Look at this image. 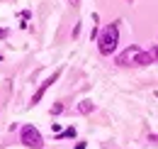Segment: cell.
Here are the masks:
<instances>
[{"instance_id": "6da1fadb", "label": "cell", "mask_w": 158, "mask_h": 149, "mask_svg": "<svg viewBox=\"0 0 158 149\" xmlns=\"http://www.w3.org/2000/svg\"><path fill=\"white\" fill-rule=\"evenodd\" d=\"M158 61V44L151 49H141V47H127L124 52H119L114 64L117 66H148Z\"/></svg>"}, {"instance_id": "7a4b0ae2", "label": "cell", "mask_w": 158, "mask_h": 149, "mask_svg": "<svg viewBox=\"0 0 158 149\" xmlns=\"http://www.w3.org/2000/svg\"><path fill=\"white\" fill-rule=\"evenodd\" d=\"M117 44H119V22H110V25L100 32L98 49H100V54H102V56H110V54H114Z\"/></svg>"}, {"instance_id": "3957f363", "label": "cell", "mask_w": 158, "mask_h": 149, "mask_svg": "<svg viewBox=\"0 0 158 149\" xmlns=\"http://www.w3.org/2000/svg\"><path fill=\"white\" fill-rule=\"evenodd\" d=\"M20 142L29 149H44V137L34 125H24L20 130Z\"/></svg>"}, {"instance_id": "277c9868", "label": "cell", "mask_w": 158, "mask_h": 149, "mask_svg": "<svg viewBox=\"0 0 158 149\" xmlns=\"http://www.w3.org/2000/svg\"><path fill=\"white\" fill-rule=\"evenodd\" d=\"M59 76H61V69H59V71H54V74H51V76H49V78H46V81H44V83L39 86V88H37V93L32 95L29 105H37V103H39L41 98H44V93H46V91H49V88H51V86H54V83L59 81Z\"/></svg>"}, {"instance_id": "5b68a950", "label": "cell", "mask_w": 158, "mask_h": 149, "mask_svg": "<svg viewBox=\"0 0 158 149\" xmlns=\"http://www.w3.org/2000/svg\"><path fill=\"white\" fill-rule=\"evenodd\" d=\"M93 108H95V105H93L90 100H80V105H78V110L83 112V115H88V112H93Z\"/></svg>"}, {"instance_id": "8992f818", "label": "cell", "mask_w": 158, "mask_h": 149, "mask_svg": "<svg viewBox=\"0 0 158 149\" xmlns=\"http://www.w3.org/2000/svg\"><path fill=\"white\" fill-rule=\"evenodd\" d=\"M61 137H76V127H68V130L59 132V139H61Z\"/></svg>"}, {"instance_id": "52a82bcc", "label": "cell", "mask_w": 158, "mask_h": 149, "mask_svg": "<svg viewBox=\"0 0 158 149\" xmlns=\"http://www.w3.org/2000/svg\"><path fill=\"white\" fill-rule=\"evenodd\" d=\"M61 110H63V105H61V103H56V105H54V108H51V115H59Z\"/></svg>"}, {"instance_id": "ba28073f", "label": "cell", "mask_w": 158, "mask_h": 149, "mask_svg": "<svg viewBox=\"0 0 158 149\" xmlns=\"http://www.w3.org/2000/svg\"><path fill=\"white\" fill-rule=\"evenodd\" d=\"M7 37V29H5V27H0V39H5Z\"/></svg>"}, {"instance_id": "9c48e42d", "label": "cell", "mask_w": 158, "mask_h": 149, "mask_svg": "<svg viewBox=\"0 0 158 149\" xmlns=\"http://www.w3.org/2000/svg\"><path fill=\"white\" fill-rule=\"evenodd\" d=\"M76 149H85V142H78V144H76Z\"/></svg>"}, {"instance_id": "30bf717a", "label": "cell", "mask_w": 158, "mask_h": 149, "mask_svg": "<svg viewBox=\"0 0 158 149\" xmlns=\"http://www.w3.org/2000/svg\"><path fill=\"white\" fill-rule=\"evenodd\" d=\"M68 2H71V5H78V0H68Z\"/></svg>"}, {"instance_id": "8fae6325", "label": "cell", "mask_w": 158, "mask_h": 149, "mask_svg": "<svg viewBox=\"0 0 158 149\" xmlns=\"http://www.w3.org/2000/svg\"><path fill=\"white\" fill-rule=\"evenodd\" d=\"M0 61H2V54H0Z\"/></svg>"}]
</instances>
